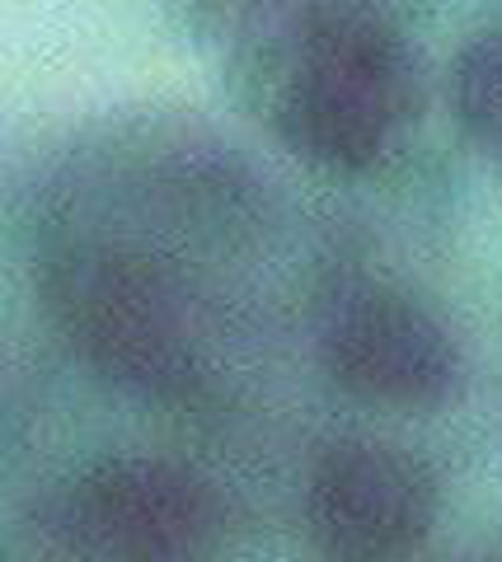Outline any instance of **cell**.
Instances as JSON below:
<instances>
[{"label":"cell","instance_id":"cell-1","mask_svg":"<svg viewBox=\"0 0 502 562\" xmlns=\"http://www.w3.org/2000/svg\"><path fill=\"white\" fill-rule=\"evenodd\" d=\"M419 99V66L380 0H305L277 80V132L328 169H371Z\"/></svg>","mask_w":502,"mask_h":562},{"label":"cell","instance_id":"cell-2","mask_svg":"<svg viewBox=\"0 0 502 562\" xmlns=\"http://www.w3.org/2000/svg\"><path fill=\"white\" fill-rule=\"evenodd\" d=\"M43 301L62 338L103 380L150 398H175L198 380V314L160 258L76 239L47 258Z\"/></svg>","mask_w":502,"mask_h":562},{"label":"cell","instance_id":"cell-3","mask_svg":"<svg viewBox=\"0 0 502 562\" xmlns=\"http://www.w3.org/2000/svg\"><path fill=\"white\" fill-rule=\"evenodd\" d=\"M62 530L90 562H212L221 502L165 454H109L62 502Z\"/></svg>","mask_w":502,"mask_h":562},{"label":"cell","instance_id":"cell-4","mask_svg":"<svg viewBox=\"0 0 502 562\" xmlns=\"http://www.w3.org/2000/svg\"><path fill=\"white\" fill-rule=\"evenodd\" d=\"M305 520L328 562H409L437 525V479L404 446L338 441L310 469Z\"/></svg>","mask_w":502,"mask_h":562},{"label":"cell","instance_id":"cell-5","mask_svg":"<svg viewBox=\"0 0 502 562\" xmlns=\"http://www.w3.org/2000/svg\"><path fill=\"white\" fill-rule=\"evenodd\" d=\"M324 366L338 390L400 413H432L460 390V351L423 305L357 295L324 333Z\"/></svg>","mask_w":502,"mask_h":562},{"label":"cell","instance_id":"cell-6","mask_svg":"<svg viewBox=\"0 0 502 562\" xmlns=\"http://www.w3.org/2000/svg\"><path fill=\"white\" fill-rule=\"evenodd\" d=\"M451 103L465 136L502 165V29L475 33L451 66Z\"/></svg>","mask_w":502,"mask_h":562},{"label":"cell","instance_id":"cell-7","mask_svg":"<svg viewBox=\"0 0 502 562\" xmlns=\"http://www.w3.org/2000/svg\"><path fill=\"white\" fill-rule=\"evenodd\" d=\"M198 5H226V0H198Z\"/></svg>","mask_w":502,"mask_h":562}]
</instances>
